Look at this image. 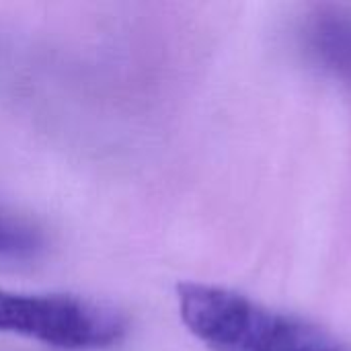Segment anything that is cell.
<instances>
[{
    "label": "cell",
    "instance_id": "cell-1",
    "mask_svg": "<svg viewBox=\"0 0 351 351\" xmlns=\"http://www.w3.org/2000/svg\"><path fill=\"white\" fill-rule=\"evenodd\" d=\"M179 315L208 351H351L331 333L228 288L187 282Z\"/></svg>",
    "mask_w": 351,
    "mask_h": 351
},
{
    "label": "cell",
    "instance_id": "cell-2",
    "mask_svg": "<svg viewBox=\"0 0 351 351\" xmlns=\"http://www.w3.org/2000/svg\"><path fill=\"white\" fill-rule=\"evenodd\" d=\"M0 333L66 351L107 350L128 333L111 304L74 294H33L0 288Z\"/></svg>",
    "mask_w": 351,
    "mask_h": 351
},
{
    "label": "cell",
    "instance_id": "cell-3",
    "mask_svg": "<svg viewBox=\"0 0 351 351\" xmlns=\"http://www.w3.org/2000/svg\"><path fill=\"white\" fill-rule=\"evenodd\" d=\"M313 58L337 76L351 78V14L323 10L311 19L304 31Z\"/></svg>",
    "mask_w": 351,
    "mask_h": 351
},
{
    "label": "cell",
    "instance_id": "cell-4",
    "mask_svg": "<svg viewBox=\"0 0 351 351\" xmlns=\"http://www.w3.org/2000/svg\"><path fill=\"white\" fill-rule=\"evenodd\" d=\"M41 247V234L23 218L0 210V257H29Z\"/></svg>",
    "mask_w": 351,
    "mask_h": 351
}]
</instances>
